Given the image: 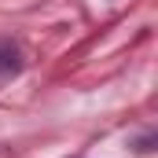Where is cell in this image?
<instances>
[{
	"instance_id": "1",
	"label": "cell",
	"mask_w": 158,
	"mask_h": 158,
	"mask_svg": "<svg viewBox=\"0 0 158 158\" xmlns=\"http://www.w3.org/2000/svg\"><path fill=\"white\" fill-rule=\"evenodd\" d=\"M19 70V48L11 40H0V74H11Z\"/></svg>"
}]
</instances>
